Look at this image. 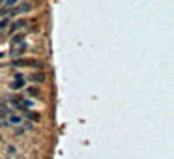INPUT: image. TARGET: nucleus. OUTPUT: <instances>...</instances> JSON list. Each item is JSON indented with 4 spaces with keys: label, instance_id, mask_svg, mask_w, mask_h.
I'll use <instances>...</instances> for the list:
<instances>
[{
    "label": "nucleus",
    "instance_id": "obj_1",
    "mask_svg": "<svg viewBox=\"0 0 174 159\" xmlns=\"http://www.w3.org/2000/svg\"><path fill=\"white\" fill-rule=\"evenodd\" d=\"M30 9H32V4H28V2H24V4H19L17 8L11 11V15H19V13H28Z\"/></svg>",
    "mask_w": 174,
    "mask_h": 159
},
{
    "label": "nucleus",
    "instance_id": "obj_2",
    "mask_svg": "<svg viewBox=\"0 0 174 159\" xmlns=\"http://www.w3.org/2000/svg\"><path fill=\"white\" fill-rule=\"evenodd\" d=\"M13 103H17L19 109H30L32 107V101H28V99H21V97H13Z\"/></svg>",
    "mask_w": 174,
    "mask_h": 159
},
{
    "label": "nucleus",
    "instance_id": "obj_3",
    "mask_svg": "<svg viewBox=\"0 0 174 159\" xmlns=\"http://www.w3.org/2000/svg\"><path fill=\"white\" fill-rule=\"evenodd\" d=\"M23 41H24V34H17V36H13V38H11V45H19Z\"/></svg>",
    "mask_w": 174,
    "mask_h": 159
},
{
    "label": "nucleus",
    "instance_id": "obj_4",
    "mask_svg": "<svg viewBox=\"0 0 174 159\" xmlns=\"http://www.w3.org/2000/svg\"><path fill=\"white\" fill-rule=\"evenodd\" d=\"M43 79H45V75L41 73V71H39V73H34V75H30V81H34V83H38V81L41 83Z\"/></svg>",
    "mask_w": 174,
    "mask_h": 159
},
{
    "label": "nucleus",
    "instance_id": "obj_5",
    "mask_svg": "<svg viewBox=\"0 0 174 159\" xmlns=\"http://www.w3.org/2000/svg\"><path fill=\"white\" fill-rule=\"evenodd\" d=\"M23 86H24V81H15V83L11 84V88L13 90H19V88H23Z\"/></svg>",
    "mask_w": 174,
    "mask_h": 159
},
{
    "label": "nucleus",
    "instance_id": "obj_6",
    "mask_svg": "<svg viewBox=\"0 0 174 159\" xmlns=\"http://www.w3.org/2000/svg\"><path fill=\"white\" fill-rule=\"evenodd\" d=\"M6 116H9V111L4 109V107H0V120H2V118H6Z\"/></svg>",
    "mask_w": 174,
    "mask_h": 159
},
{
    "label": "nucleus",
    "instance_id": "obj_7",
    "mask_svg": "<svg viewBox=\"0 0 174 159\" xmlns=\"http://www.w3.org/2000/svg\"><path fill=\"white\" fill-rule=\"evenodd\" d=\"M9 122H11L13 125H17V124H21V118L19 116H9Z\"/></svg>",
    "mask_w": 174,
    "mask_h": 159
},
{
    "label": "nucleus",
    "instance_id": "obj_8",
    "mask_svg": "<svg viewBox=\"0 0 174 159\" xmlns=\"http://www.w3.org/2000/svg\"><path fill=\"white\" fill-rule=\"evenodd\" d=\"M26 116L30 118V120H34V122H36V120H39V114H38V112H28Z\"/></svg>",
    "mask_w": 174,
    "mask_h": 159
},
{
    "label": "nucleus",
    "instance_id": "obj_9",
    "mask_svg": "<svg viewBox=\"0 0 174 159\" xmlns=\"http://www.w3.org/2000/svg\"><path fill=\"white\" fill-rule=\"evenodd\" d=\"M4 4H6V8L9 9L11 6H15V4H17V0H4Z\"/></svg>",
    "mask_w": 174,
    "mask_h": 159
},
{
    "label": "nucleus",
    "instance_id": "obj_10",
    "mask_svg": "<svg viewBox=\"0 0 174 159\" xmlns=\"http://www.w3.org/2000/svg\"><path fill=\"white\" fill-rule=\"evenodd\" d=\"M23 26H24V21H17V23L13 24V28H11V30H19V28H23Z\"/></svg>",
    "mask_w": 174,
    "mask_h": 159
},
{
    "label": "nucleus",
    "instance_id": "obj_11",
    "mask_svg": "<svg viewBox=\"0 0 174 159\" xmlns=\"http://www.w3.org/2000/svg\"><path fill=\"white\" fill-rule=\"evenodd\" d=\"M28 94H30V96H38V94H39V90L32 86V88H28Z\"/></svg>",
    "mask_w": 174,
    "mask_h": 159
},
{
    "label": "nucleus",
    "instance_id": "obj_12",
    "mask_svg": "<svg viewBox=\"0 0 174 159\" xmlns=\"http://www.w3.org/2000/svg\"><path fill=\"white\" fill-rule=\"evenodd\" d=\"M8 24H9V21H8V19H2V21H0V30H2V28H6Z\"/></svg>",
    "mask_w": 174,
    "mask_h": 159
},
{
    "label": "nucleus",
    "instance_id": "obj_13",
    "mask_svg": "<svg viewBox=\"0 0 174 159\" xmlns=\"http://www.w3.org/2000/svg\"><path fill=\"white\" fill-rule=\"evenodd\" d=\"M8 153H11V155H13V153H15V148H13V146H9V148H8Z\"/></svg>",
    "mask_w": 174,
    "mask_h": 159
},
{
    "label": "nucleus",
    "instance_id": "obj_14",
    "mask_svg": "<svg viewBox=\"0 0 174 159\" xmlns=\"http://www.w3.org/2000/svg\"><path fill=\"white\" fill-rule=\"evenodd\" d=\"M2 4H4V0H0V6H2Z\"/></svg>",
    "mask_w": 174,
    "mask_h": 159
},
{
    "label": "nucleus",
    "instance_id": "obj_15",
    "mask_svg": "<svg viewBox=\"0 0 174 159\" xmlns=\"http://www.w3.org/2000/svg\"><path fill=\"white\" fill-rule=\"evenodd\" d=\"M2 56H4V54H2V53H0V58H2Z\"/></svg>",
    "mask_w": 174,
    "mask_h": 159
}]
</instances>
